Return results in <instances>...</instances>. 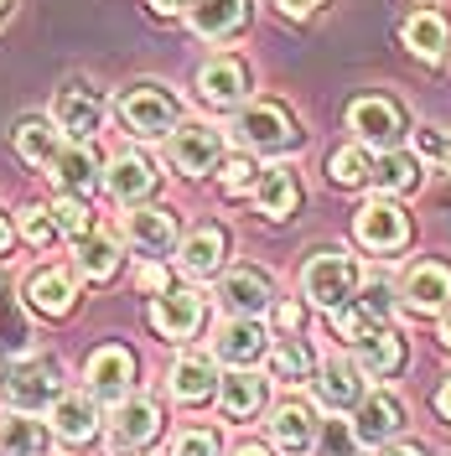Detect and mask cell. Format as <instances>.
Returning a JSON list of instances; mask_svg holds the SVG:
<instances>
[{"label": "cell", "mask_w": 451, "mask_h": 456, "mask_svg": "<svg viewBox=\"0 0 451 456\" xmlns=\"http://www.w3.org/2000/svg\"><path fill=\"white\" fill-rule=\"evenodd\" d=\"M21 233H27L37 249H53V244H57V218H53V208H37V202H31V208H21Z\"/></svg>", "instance_id": "cell-39"}, {"label": "cell", "mask_w": 451, "mask_h": 456, "mask_svg": "<svg viewBox=\"0 0 451 456\" xmlns=\"http://www.w3.org/2000/svg\"><path fill=\"white\" fill-rule=\"evenodd\" d=\"M224 249H228V233L218 224L193 228V233H187V244H182V270H187V275H218Z\"/></svg>", "instance_id": "cell-27"}, {"label": "cell", "mask_w": 451, "mask_h": 456, "mask_svg": "<svg viewBox=\"0 0 451 456\" xmlns=\"http://www.w3.org/2000/svg\"><path fill=\"white\" fill-rule=\"evenodd\" d=\"M405 306L410 312H441V306H451V270L441 259L410 265V275H405Z\"/></svg>", "instance_id": "cell-14"}, {"label": "cell", "mask_w": 451, "mask_h": 456, "mask_svg": "<svg viewBox=\"0 0 451 456\" xmlns=\"http://www.w3.org/2000/svg\"><path fill=\"white\" fill-rule=\"evenodd\" d=\"M421 151H430V156H441V151H447V141H441L436 130H421Z\"/></svg>", "instance_id": "cell-49"}, {"label": "cell", "mask_w": 451, "mask_h": 456, "mask_svg": "<svg viewBox=\"0 0 451 456\" xmlns=\"http://www.w3.org/2000/svg\"><path fill=\"white\" fill-rule=\"evenodd\" d=\"M99 119H104V104H99V94H88L84 84L62 88L53 104V125L57 130H68V135H78V141H88L94 130H99Z\"/></svg>", "instance_id": "cell-17"}, {"label": "cell", "mask_w": 451, "mask_h": 456, "mask_svg": "<svg viewBox=\"0 0 451 456\" xmlns=\"http://www.w3.org/2000/svg\"><path fill=\"white\" fill-rule=\"evenodd\" d=\"M53 176L62 192H94L99 187V156L88 145H68L53 156Z\"/></svg>", "instance_id": "cell-28"}, {"label": "cell", "mask_w": 451, "mask_h": 456, "mask_svg": "<svg viewBox=\"0 0 451 456\" xmlns=\"http://www.w3.org/2000/svg\"><path fill=\"white\" fill-rule=\"evenodd\" d=\"M218 404H224V415L228 420H254L259 410H265V379L250 369H234L218 384Z\"/></svg>", "instance_id": "cell-25"}, {"label": "cell", "mask_w": 451, "mask_h": 456, "mask_svg": "<svg viewBox=\"0 0 451 456\" xmlns=\"http://www.w3.org/2000/svg\"><path fill=\"white\" fill-rule=\"evenodd\" d=\"M368 171H373V161H368L358 145H342V151H332V156H327V176H332L338 187H364Z\"/></svg>", "instance_id": "cell-37"}, {"label": "cell", "mask_w": 451, "mask_h": 456, "mask_svg": "<svg viewBox=\"0 0 451 456\" xmlns=\"http://www.w3.org/2000/svg\"><path fill=\"white\" fill-rule=\"evenodd\" d=\"M176 114H182V104L161 84H130L119 94V119L135 135H167V130H176Z\"/></svg>", "instance_id": "cell-3"}, {"label": "cell", "mask_w": 451, "mask_h": 456, "mask_svg": "<svg viewBox=\"0 0 451 456\" xmlns=\"http://www.w3.org/2000/svg\"><path fill=\"white\" fill-rule=\"evenodd\" d=\"M358 373L364 379H390V373L405 363V342H399V332H390V327H373L368 338H358Z\"/></svg>", "instance_id": "cell-24"}, {"label": "cell", "mask_w": 451, "mask_h": 456, "mask_svg": "<svg viewBox=\"0 0 451 456\" xmlns=\"http://www.w3.org/2000/svg\"><path fill=\"white\" fill-rule=\"evenodd\" d=\"M316 5H322V0H281V11H285V16H311Z\"/></svg>", "instance_id": "cell-47"}, {"label": "cell", "mask_w": 451, "mask_h": 456, "mask_svg": "<svg viewBox=\"0 0 451 456\" xmlns=\"http://www.w3.org/2000/svg\"><path fill=\"white\" fill-rule=\"evenodd\" d=\"M161 430V404L151 395H135V399H119V410L110 415V446L114 452H130V446H145L156 441Z\"/></svg>", "instance_id": "cell-8"}, {"label": "cell", "mask_w": 451, "mask_h": 456, "mask_svg": "<svg viewBox=\"0 0 451 456\" xmlns=\"http://www.w3.org/2000/svg\"><path fill=\"white\" fill-rule=\"evenodd\" d=\"M353 285H358V265L342 255V249H316V255L307 259V270H301L307 301L327 306V312H338L342 301L353 296Z\"/></svg>", "instance_id": "cell-2"}, {"label": "cell", "mask_w": 451, "mask_h": 456, "mask_svg": "<svg viewBox=\"0 0 451 456\" xmlns=\"http://www.w3.org/2000/svg\"><path fill=\"white\" fill-rule=\"evenodd\" d=\"M171 161L187 171V176H202L224 161V135L213 125H176L171 130Z\"/></svg>", "instance_id": "cell-12"}, {"label": "cell", "mask_w": 451, "mask_h": 456, "mask_svg": "<svg viewBox=\"0 0 451 456\" xmlns=\"http://www.w3.org/2000/svg\"><path fill=\"white\" fill-rule=\"evenodd\" d=\"M316 399L327 410H353L364 399V373H358V363H348V358L322 363V373H316Z\"/></svg>", "instance_id": "cell-22"}, {"label": "cell", "mask_w": 451, "mask_h": 456, "mask_svg": "<svg viewBox=\"0 0 451 456\" xmlns=\"http://www.w3.org/2000/svg\"><path fill=\"white\" fill-rule=\"evenodd\" d=\"M405 47L415 57H441L451 47V21L441 11H415V16L405 21Z\"/></svg>", "instance_id": "cell-29"}, {"label": "cell", "mask_w": 451, "mask_h": 456, "mask_svg": "<svg viewBox=\"0 0 451 456\" xmlns=\"http://www.w3.org/2000/svg\"><path fill=\"white\" fill-rule=\"evenodd\" d=\"M348 125H353V135L373 151H395L399 135H405V114L399 104L390 99H379V94H368V99H353V110H348Z\"/></svg>", "instance_id": "cell-5"}, {"label": "cell", "mask_w": 451, "mask_h": 456, "mask_svg": "<svg viewBox=\"0 0 451 456\" xmlns=\"http://www.w3.org/2000/svg\"><path fill=\"white\" fill-rule=\"evenodd\" d=\"M141 290H156V296L167 290V270H161L156 259H151V265H141Z\"/></svg>", "instance_id": "cell-43"}, {"label": "cell", "mask_w": 451, "mask_h": 456, "mask_svg": "<svg viewBox=\"0 0 451 456\" xmlns=\"http://www.w3.org/2000/svg\"><path fill=\"white\" fill-rule=\"evenodd\" d=\"M441 342H447V347H451V312L441 316Z\"/></svg>", "instance_id": "cell-52"}, {"label": "cell", "mask_w": 451, "mask_h": 456, "mask_svg": "<svg viewBox=\"0 0 451 456\" xmlns=\"http://www.w3.org/2000/svg\"><path fill=\"white\" fill-rule=\"evenodd\" d=\"M213 353L224 358L228 369H250V363H259L270 353V342H265V327L254 316H234L224 332L213 338Z\"/></svg>", "instance_id": "cell-13"}, {"label": "cell", "mask_w": 451, "mask_h": 456, "mask_svg": "<svg viewBox=\"0 0 451 456\" xmlns=\"http://www.w3.org/2000/svg\"><path fill=\"white\" fill-rule=\"evenodd\" d=\"M78 270H84L88 281H110L114 270H119V244L104 239V233H84V244H78Z\"/></svg>", "instance_id": "cell-36"}, {"label": "cell", "mask_w": 451, "mask_h": 456, "mask_svg": "<svg viewBox=\"0 0 451 456\" xmlns=\"http://www.w3.org/2000/svg\"><path fill=\"white\" fill-rule=\"evenodd\" d=\"M5 395H11V404H16L21 415L53 410L57 399L68 395V373H62V363H57L53 353H31V358H21V363L11 369Z\"/></svg>", "instance_id": "cell-1"}, {"label": "cell", "mask_w": 451, "mask_h": 456, "mask_svg": "<svg viewBox=\"0 0 451 456\" xmlns=\"http://www.w3.org/2000/svg\"><path fill=\"white\" fill-rule=\"evenodd\" d=\"M5 249H11V224L0 218V255H5Z\"/></svg>", "instance_id": "cell-50"}, {"label": "cell", "mask_w": 451, "mask_h": 456, "mask_svg": "<svg viewBox=\"0 0 451 456\" xmlns=\"http://www.w3.org/2000/svg\"><path fill=\"white\" fill-rule=\"evenodd\" d=\"M218 301H224L234 316H259L275 301V285H270L265 270H234V275H224V285H218Z\"/></svg>", "instance_id": "cell-16"}, {"label": "cell", "mask_w": 451, "mask_h": 456, "mask_svg": "<svg viewBox=\"0 0 451 456\" xmlns=\"http://www.w3.org/2000/svg\"><path fill=\"white\" fill-rule=\"evenodd\" d=\"M353 410H358V415H353V441H364V446H384V441H395L399 426H405V404H399L390 389L364 395Z\"/></svg>", "instance_id": "cell-9"}, {"label": "cell", "mask_w": 451, "mask_h": 456, "mask_svg": "<svg viewBox=\"0 0 451 456\" xmlns=\"http://www.w3.org/2000/svg\"><path fill=\"white\" fill-rule=\"evenodd\" d=\"M436 410H441V420H451V373L441 379V389H436Z\"/></svg>", "instance_id": "cell-48"}, {"label": "cell", "mask_w": 451, "mask_h": 456, "mask_svg": "<svg viewBox=\"0 0 451 456\" xmlns=\"http://www.w3.org/2000/svg\"><path fill=\"white\" fill-rule=\"evenodd\" d=\"M311 369H316V358H311V347L301 338L275 342V353H270V373H275L281 384H301V379H311Z\"/></svg>", "instance_id": "cell-35"}, {"label": "cell", "mask_w": 451, "mask_h": 456, "mask_svg": "<svg viewBox=\"0 0 451 456\" xmlns=\"http://www.w3.org/2000/svg\"><path fill=\"white\" fill-rule=\"evenodd\" d=\"M47 446V426L42 420H31V415H11V420H0V452L5 456H42Z\"/></svg>", "instance_id": "cell-34"}, {"label": "cell", "mask_w": 451, "mask_h": 456, "mask_svg": "<svg viewBox=\"0 0 451 456\" xmlns=\"http://www.w3.org/2000/svg\"><path fill=\"white\" fill-rule=\"evenodd\" d=\"M187 21L198 37L218 42V37H234V31L250 21V0H193L187 5Z\"/></svg>", "instance_id": "cell-18"}, {"label": "cell", "mask_w": 451, "mask_h": 456, "mask_svg": "<svg viewBox=\"0 0 451 456\" xmlns=\"http://www.w3.org/2000/svg\"><path fill=\"white\" fill-rule=\"evenodd\" d=\"M0 16H5V0H0Z\"/></svg>", "instance_id": "cell-54"}, {"label": "cell", "mask_w": 451, "mask_h": 456, "mask_svg": "<svg viewBox=\"0 0 451 456\" xmlns=\"http://www.w3.org/2000/svg\"><path fill=\"white\" fill-rule=\"evenodd\" d=\"M53 430L62 441H88L99 430V410H94V395H62L53 404Z\"/></svg>", "instance_id": "cell-30"}, {"label": "cell", "mask_w": 451, "mask_h": 456, "mask_svg": "<svg viewBox=\"0 0 451 456\" xmlns=\"http://www.w3.org/2000/svg\"><path fill=\"white\" fill-rule=\"evenodd\" d=\"M171 456H218V436L213 430H187V436H176Z\"/></svg>", "instance_id": "cell-41"}, {"label": "cell", "mask_w": 451, "mask_h": 456, "mask_svg": "<svg viewBox=\"0 0 451 456\" xmlns=\"http://www.w3.org/2000/svg\"><path fill=\"white\" fill-rule=\"evenodd\" d=\"M348 452H353V430L332 426L327 436H322V456H348Z\"/></svg>", "instance_id": "cell-42"}, {"label": "cell", "mask_w": 451, "mask_h": 456, "mask_svg": "<svg viewBox=\"0 0 451 456\" xmlns=\"http://www.w3.org/2000/svg\"><path fill=\"white\" fill-rule=\"evenodd\" d=\"M27 301L42 316H68V312H73V301H78V285H73L68 270L47 265V270H37V275L27 281Z\"/></svg>", "instance_id": "cell-21"}, {"label": "cell", "mask_w": 451, "mask_h": 456, "mask_svg": "<svg viewBox=\"0 0 451 456\" xmlns=\"http://www.w3.org/2000/svg\"><path fill=\"white\" fill-rule=\"evenodd\" d=\"M53 218H57V233H68V239H84L88 228H94V213L78 198H68V192L53 202Z\"/></svg>", "instance_id": "cell-38"}, {"label": "cell", "mask_w": 451, "mask_h": 456, "mask_svg": "<svg viewBox=\"0 0 451 456\" xmlns=\"http://www.w3.org/2000/svg\"><path fill=\"white\" fill-rule=\"evenodd\" d=\"M218 167H224V192H250L254 176H259L250 156H234V161H218Z\"/></svg>", "instance_id": "cell-40"}, {"label": "cell", "mask_w": 451, "mask_h": 456, "mask_svg": "<svg viewBox=\"0 0 451 456\" xmlns=\"http://www.w3.org/2000/svg\"><path fill=\"white\" fill-rule=\"evenodd\" d=\"M16 156H27L31 167H53V156L62 151V141H57V125H47V119H37V114H27V119H16Z\"/></svg>", "instance_id": "cell-31"}, {"label": "cell", "mask_w": 451, "mask_h": 456, "mask_svg": "<svg viewBox=\"0 0 451 456\" xmlns=\"http://www.w3.org/2000/svg\"><path fill=\"white\" fill-rule=\"evenodd\" d=\"M213 384H218V373H213V363H208L202 353L176 358V369H171V395L182 399V404H202V399L213 395Z\"/></svg>", "instance_id": "cell-32"}, {"label": "cell", "mask_w": 451, "mask_h": 456, "mask_svg": "<svg viewBox=\"0 0 451 456\" xmlns=\"http://www.w3.org/2000/svg\"><path fill=\"white\" fill-rule=\"evenodd\" d=\"M441 161H447V176H451V145H447V151H441Z\"/></svg>", "instance_id": "cell-53"}, {"label": "cell", "mask_w": 451, "mask_h": 456, "mask_svg": "<svg viewBox=\"0 0 451 456\" xmlns=\"http://www.w3.org/2000/svg\"><path fill=\"white\" fill-rule=\"evenodd\" d=\"M145 5H151L156 16H176V11H187L193 0H145Z\"/></svg>", "instance_id": "cell-46"}, {"label": "cell", "mask_w": 451, "mask_h": 456, "mask_svg": "<svg viewBox=\"0 0 451 456\" xmlns=\"http://www.w3.org/2000/svg\"><path fill=\"white\" fill-rule=\"evenodd\" d=\"M130 384H135V353L119 347V342L94 347V358H88V395L94 399H125Z\"/></svg>", "instance_id": "cell-10"}, {"label": "cell", "mask_w": 451, "mask_h": 456, "mask_svg": "<svg viewBox=\"0 0 451 456\" xmlns=\"http://www.w3.org/2000/svg\"><path fill=\"white\" fill-rule=\"evenodd\" d=\"M368 182H373L379 192H390V198H395V192H410V187H421V161H415L410 151H399V145H395V151H384V156L373 161Z\"/></svg>", "instance_id": "cell-33"}, {"label": "cell", "mask_w": 451, "mask_h": 456, "mask_svg": "<svg viewBox=\"0 0 451 456\" xmlns=\"http://www.w3.org/2000/svg\"><path fill=\"white\" fill-rule=\"evenodd\" d=\"M104 187H110L119 202H141V198H151V192H156V167L145 161L141 151H125V156H114V161H110Z\"/></svg>", "instance_id": "cell-20"}, {"label": "cell", "mask_w": 451, "mask_h": 456, "mask_svg": "<svg viewBox=\"0 0 451 456\" xmlns=\"http://www.w3.org/2000/svg\"><path fill=\"white\" fill-rule=\"evenodd\" d=\"M353 233H358L364 249L390 255V249H399L410 239V218L399 213L395 202H368V208H358V218H353Z\"/></svg>", "instance_id": "cell-11"}, {"label": "cell", "mask_w": 451, "mask_h": 456, "mask_svg": "<svg viewBox=\"0 0 451 456\" xmlns=\"http://www.w3.org/2000/svg\"><path fill=\"white\" fill-rule=\"evenodd\" d=\"M239 141L250 145V151L281 156V151H296L301 145V130H296V119L281 104H250V110L239 114Z\"/></svg>", "instance_id": "cell-4"}, {"label": "cell", "mask_w": 451, "mask_h": 456, "mask_svg": "<svg viewBox=\"0 0 451 456\" xmlns=\"http://www.w3.org/2000/svg\"><path fill=\"white\" fill-rule=\"evenodd\" d=\"M151 322L161 338H193L202 327V296L198 290H161L151 306Z\"/></svg>", "instance_id": "cell-15"}, {"label": "cell", "mask_w": 451, "mask_h": 456, "mask_svg": "<svg viewBox=\"0 0 451 456\" xmlns=\"http://www.w3.org/2000/svg\"><path fill=\"white\" fill-rule=\"evenodd\" d=\"M301 316H307V312H301L296 301H285L281 312H275V322H281V332H301Z\"/></svg>", "instance_id": "cell-44"}, {"label": "cell", "mask_w": 451, "mask_h": 456, "mask_svg": "<svg viewBox=\"0 0 451 456\" xmlns=\"http://www.w3.org/2000/svg\"><path fill=\"white\" fill-rule=\"evenodd\" d=\"M270 436H275V446H281L285 456H307L311 446H316V420H311L307 404H281L275 410V420H270Z\"/></svg>", "instance_id": "cell-26"}, {"label": "cell", "mask_w": 451, "mask_h": 456, "mask_svg": "<svg viewBox=\"0 0 451 456\" xmlns=\"http://www.w3.org/2000/svg\"><path fill=\"white\" fill-rule=\"evenodd\" d=\"M379 456H425L421 441H384V452Z\"/></svg>", "instance_id": "cell-45"}, {"label": "cell", "mask_w": 451, "mask_h": 456, "mask_svg": "<svg viewBox=\"0 0 451 456\" xmlns=\"http://www.w3.org/2000/svg\"><path fill=\"white\" fill-rule=\"evenodd\" d=\"M234 456H270V452H265V446H239Z\"/></svg>", "instance_id": "cell-51"}, {"label": "cell", "mask_w": 451, "mask_h": 456, "mask_svg": "<svg viewBox=\"0 0 451 456\" xmlns=\"http://www.w3.org/2000/svg\"><path fill=\"white\" fill-rule=\"evenodd\" d=\"M390 306H395V290L384 281H373V285H364V296L353 301H342L338 312H332V322H338V338H348V342H358V338H368L373 327H384V316H390Z\"/></svg>", "instance_id": "cell-7"}, {"label": "cell", "mask_w": 451, "mask_h": 456, "mask_svg": "<svg viewBox=\"0 0 451 456\" xmlns=\"http://www.w3.org/2000/svg\"><path fill=\"white\" fill-rule=\"evenodd\" d=\"M198 99L208 110H239V104L250 99V73H244V62H239V57H213V62H202Z\"/></svg>", "instance_id": "cell-6"}, {"label": "cell", "mask_w": 451, "mask_h": 456, "mask_svg": "<svg viewBox=\"0 0 451 456\" xmlns=\"http://www.w3.org/2000/svg\"><path fill=\"white\" fill-rule=\"evenodd\" d=\"M130 244L151 259L171 255V249H176V218H171L167 208H141V213H130Z\"/></svg>", "instance_id": "cell-23"}, {"label": "cell", "mask_w": 451, "mask_h": 456, "mask_svg": "<svg viewBox=\"0 0 451 456\" xmlns=\"http://www.w3.org/2000/svg\"><path fill=\"white\" fill-rule=\"evenodd\" d=\"M254 202H259L265 218H291L296 202H301V182H296V171L291 167H265L259 176H254Z\"/></svg>", "instance_id": "cell-19"}]
</instances>
